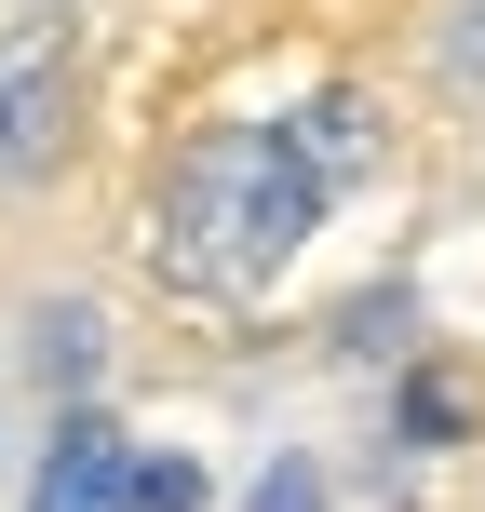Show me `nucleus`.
<instances>
[{
	"label": "nucleus",
	"mask_w": 485,
	"mask_h": 512,
	"mask_svg": "<svg viewBox=\"0 0 485 512\" xmlns=\"http://www.w3.org/2000/svg\"><path fill=\"white\" fill-rule=\"evenodd\" d=\"M324 162L297 149V122H216L203 149L162 176V216H149V256L162 283L189 297H270L297 270V243L324 230Z\"/></svg>",
	"instance_id": "1"
},
{
	"label": "nucleus",
	"mask_w": 485,
	"mask_h": 512,
	"mask_svg": "<svg viewBox=\"0 0 485 512\" xmlns=\"http://www.w3.org/2000/svg\"><path fill=\"white\" fill-rule=\"evenodd\" d=\"M81 122V14H14L0 27V189L54 176Z\"/></svg>",
	"instance_id": "2"
},
{
	"label": "nucleus",
	"mask_w": 485,
	"mask_h": 512,
	"mask_svg": "<svg viewBox=\"0 0 485 512\" xmlns=\"http://www.w3.org/2000/svg\"><path fill=\"white\" fill-rule=\"evenodd\" d=\"M27 512H149V459H135L108 418H68V432L41 445V486Z\"/></svg>",
	"instance_id": "3"
},
{
	"label": "nucleus",
	"mask_w": 485,
	"mask_h": 512,
	"mask_svg": "<svg viewBox=\"0 0 485 512\" xmlns=\"http://www.w3.org/2000/svg\"><path fill=\"white\" fill-rule=\"evenodd\" d=\"M297 149L324 162V189H337V176H364V162H378V135H364V95H324V108L297 122Z\"/></svg>",
	"instance_id": "4"
},
{
	"label": "nucleus",
	"mask_w": 485,
	"mask_h": 512,
	"mask_svg": "<svg viewBox=\"0 0 485 512\" xmlns=\"http://www.w3.org/2000/svg\"><path fill=\"white\" fill-rule=\"evenodd\" d=\"M41 378H95V310H41Z\"/></svg>",
	"instance_id": "5"
},
{
	"label": "nucleus",
	"mask_w": 485,
	"mask_h": 512,
	"mask_svg": "<svg viewBox=\"0 0 485 512\" xmlns=\"http://www.w3.org/2000/svg\"><path fill=\"white\" fill-rule=\"evenodd\" d=\"M243 512H324V472H310V459H270L243 486Z\"/></svg>",
	"instance_id": "6"
},
{
	"label": "nucleus",
	"mask_w": 485,
	"mask_h": 512,
	"mask_svg": "<svg viewBox=\"0 0 485 512\" xmlns=\"http://www.w3.org/2000/svg\"><path fill=\"white\" fill-rule=\"evenodd\" d=\"M149 512H203V459H149Z\"/></svg>",
	"instance_id": "7"
}]
</instances>
